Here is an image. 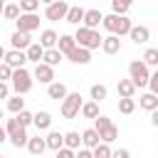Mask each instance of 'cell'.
<instances>
[{
    "label": "cell",
    "mask_w": 158,
    "mask_h": 158,
    "mask_svg": "<svg viewBox=\"0 0 158 158\" xmlns=\"http://www.w3.org/2000/svg\"><path fill=\"white\" fill-rule=\"evenodd\" d=\"M94 131H96V136H99V141L101 143H114L116 138H118V128H116V123L109 118V116H104V114H99L96 118H94Z\"/></svg>",
    "instance_id": "obj_1"
},
{
    "label": "cell",
    "mask_w": 158,
    "mask_h": 158,
    "mask_svg": "<svg viewBox=\"0 0 158 158\" xmlns=\"http://www.w3.org/2000/svg\"><path fill=\"white\" fill-rule=\"evenodd\" d=\"M74 37V42H77V47H81V49H99L101 47V35H99V30H86V27H77V32L72 35Z\"/></svg>",
    "instance_id": "obj_2"
},
{
    "label": "cell",
    "mask_w": 158,
    "mask_h": 158,
    "mask_svg": "<svg viewBox=\"0 0 158 158\" xmlns=\"http://www.w3.org/2000/svg\"><path fill=\"white\" fill-rule=\"evenodd\" d=\"M101 25L109 30V35H114V37H123V35H128V30L133 27V22L128 20V17H116V15H104L101 17Z\"/></svg>",
    "instance_id": "obj_3"
},
{
    "label": "cell",
    "mask_w": 158,
    "mask_h": 158,
    "mask_svg": "<svg viewBox=\"0 0 158 158\" xmlns=\"http://www.w3.org/2000/svg\"><path fill=\"white\" fill-rule=\"evenodd\" d=\"M32 74L27 69H12V77H10V89L15 91V96H22L32 89Z\"/></svg>",
    "instance_id": "obj_4"
},
{
    "label": "cell",
    "mask_w": 158,
    "mask_h": 158,
    "mask_svg": "<svg viewBox=\"0 0 158 158\" xmlns=\"http://www.w3.org/2000/svg\"><path fill=\"white\" fill-rule=\"evenodd\" d=\"M2 128H5V133H7V141H10L15 148H25V146H27V138H30V136H27V128H22L15 118H7V123H5Z\"/></svg>",
    "instance_id": "obj_5"
},
{
    "label": "cell",
    "mask_w": 158,
    "mask_h": 158,
    "mask_svg": "<svg viewBox=\"0 0 158 158\" xmlns=\"http://www.w3.org/2000/svg\"><path fill=\"white\" fill-rule=\"evenodd\" d=\"M128 79H131V84L138 89V86H146L148 84V77H151V72H148V67L141 62V59H133L131 64H128Z\"/></svg>",
    "instance_id": "obj_6"
},
{
    "label": "cell",
    "mask_w": 158,
    "mask_h": 158,
    "mask_svg": "<svg viewBox=\"0 0 158 158\" xmlns=\"http://www.w3.org/2000/svg\"><path fill=\"white\" fill-rule=\"evenodd\" d=\"M81 94L79 91H69L64 99H62V116L64 118H74V116H79V109H81Z\"/></svg>",
    "instance_id": "obj_7"
},
{
    "label": "cell",
    "mask_w": 158,
    "mask_h": 158,
    "mask_svg": "<svg viewBox=\"0 0 158 158\" xmlns=\"http://www.w3.org/2000/svg\"><path fill=\"white\" fill-rule=\"evenodd\" d=\"M67 10H69V5H67L64 0H54V2H47L44 17H47V20H64V17H67Z\"/></svg>",
    "instance_id": "obj_8"
},
{
    "label": "cell",
    "mask_w": 158,
    "mask_h": 158,
    "mask_svg": "<svg viewBox=\"0 0 158 158\" xmlns=\"http://www.w3.org/2000/svg\"><path fill=\"white\" fill-rule=\"evenodd\" d=\"M15 32H25V35H30V32H35L37 27H40V15H20L17 20H15Z\"/></svg>",
    "instance_id": "obj_9"
},
{
    "label": "cell",
    "mask_w": 158,
    "mask_h": 158,
    "mask_svg": "<svg viewBox=\"0 0 158 158\" xmlns=\"http://www.w3.org/2000/svg\"><path fill=\"white\" fill-rule=\"evenodd\" d=\"M30 74H32V81L37 79L40 84H47V86L54 81V69H52V67H47V64H42V62H40V64H35V69H32Z\"/></svg>",
    "instance_id": "obj_10"
},
{
    "label": "cell",
    "mask_w": 158,
    "mask_h": 158,
    "mask_svg": "<svg viewBox=\"0 0 158 158\" xmlns=\"http://www.w3.org/2000/svg\"><path fill=\"white\" fill-rule=\"evenodd\" d=\"M2 64H7L10 69H25V64H27V57H25V52L7 49V52H5V59H2Z\"/></svg>",
    "instance_id": "obj_11"
},
{
    "label": "cell",
    "mask_w": 158,
    "mask_h": 158,
    "mask_svg": "<svg viewBox=\"0 0 158 158\" xmlns=\"http://www.w3.org/2000/svg\"><path fill=\"white\" fill-rule=\"evenodd\" d=\"M101 17H104V12H101V10H96V7H91V10H84V20H81V25H79V27L96 30V27L101 25Z\"/></svg>",
    "instance_id": "obj_12"
},
{
    "label": "cell",
    "mask_w": 158,
    "mask_h": 158,
    "mask_svg": "<svg viewBox=\"0 0 158 158\" xmlns=\"http://www.w3.org/2000/svg\"><path fill=\"white\" fill-rule=\"evenodd\" d=\"M128 37L133 40V44H146V42L151 40V30H148L146 25H133V27L128 30Z\"/></svg>",
    "instance_id": "obj_13"
},
{
    "label": "cell",
    "mask_w": 158,
    "mask_h": 158,
    "mask_svg": "<svg viewBox=\"0 0 158 158\" xmlns=\"http://www.w3.org/2000/svg\"><path fill=\"white\" fill-rule=\"evenodd\" d=\"M10 44H12V49L25 52V49L32 44V37H30V35H25V32H12V35H10Z\"/></svg>",
    "instance_id": "obj_14"
},
{
    "label": "cell",
    "mask_w": 158,
    "mask_h": 158,
    "mask_svg": "<svg viewBox=\"0 0 158 158\" xmlns=\"http://www.w3.org/2000/svg\"><path fill=\"white\" fill-rule=\"evenodd\" d=\"M57 40H59V35H57L54 30H42L37 44H40L42 49H54V47H57Z\"/></svg>",
    "instance_id": "obj_15"
},
{
    "label": "cell",
    "mask_w": 158,
    "mask_h": 158,
    "mask_svg": "<svg viewBox=\"0 0 158 158\" xmlns=\"http://www.w3.org/2000/svg\"><path fill=\"white\" fill-rule=\"evenodd\" d=\"M74 47H77V42H74V37H72V35H59V40H57V47H54V49H57L62 57H67Z\"/></svg>",
    "instance_id": "obj_16"
},
{
    "label": "cell",
    "mask_w": 158,
    "mask_h": 158,
    "mask_svg": "<svg viewBox=\"0 0 158 158\" xmlns=\"http://www.w3.org/2000/svg\"><path fill=\"white\" fill-rule=\"evenodd\" d=\"M67 59L74 62V64H89V62H91V52H89V49H81V47H74V49L67 54Z\"/></svg>",
    "instance_id": "obj_17"
},
{
    "label": "cell",
    "mask_w": 158,
    "mask_h": 158,
    "mask_svg": "<svg viewBox=\"0 0 158 158\" xmlns=\"http://www.w3.org/2000/svg\"><path fill=\"white\" fill-rule=\"evenodd\" d=\"M79 136H81V146H84V148H86V151H94V148H96V146H99V143H101V141H99V136H96V131H94V128H84V131H81V133H79Z\"/></svg>",
    "instance_id": "obj_18"
},
{
    "label": "cell",
    "mask_w": 158,
    "mask_h": 158,
    "mask_svg": "<svg viewBox=\"0 0 158 158\" xmlns=\"http://www.w3.org/2000/svg\"><path fill=\"white\" fill-rule=\"evenodd\" d=\"M101 49H104L106 54H118V52H121V40L114 37V35L101 37Z\"/></svg>",
    "instance_id": "obj_19"
},
{
    "label": "cell",
    "mask_w": 158,
    "mask_h": 158,
    "mask_svg": "<svg viewBox=\"0 0 158 158\" xmlns=\"http://www.w3.org/2000/svg\"><path fill=\"white\" fill-rule=\"evenodd\" d=\"M116 91H118V99H133L136 96V86L131 84V79H118Z\"/></svg>",
    "instance_id": "obj_20"
},
{
    "label": "cell",
    "mask_w": 158,
    "mask_h": 158,
    "mask_svg": "<svg viewBox=\"0 0 158 158\" xmlns=\"http://www.w3.org/2000/svg\"><path fill=\"white\" fill-rule=\"evenodd\" d=\"M32 123L37 126V131H47L52 126V114L49 111H37V114H32Z\"/></svg>",
    "instance_id": "obj_21"
},
{
    "label": "cell",
    "mask_w": 158,
    "mask_h": 158,
    "mask_svg": "<svg viewBox=\"0 0 158 158\" xmlns=\"http://www.w3.org/2000/svg\"><path fill=\"white\" fill-rule=\"evenodd\" d=\"M44 146L49 148V151H59V148H64V138H62V133L59 131H49L47 136H44Z\"/></svg>",
    "instance_id": "obj_22"
},
{
    "label": "cell",
    "mask_w": 158,
    "mask_h": 158,
    "mask_svg": "<svg viewBox=\"0 0 158 158\" xmlns=\"http://www.w3.org/2000/svg\"><path fill=\"white\" fill-rule=\"evenodd\" d=\"M69 25H81V20H84V7L81 5H69V10H67V17H64Z\"/></svg>",
    "instance_id": "obj_23"
},
{
    "label": "cell",
    "mask_w": 158,
    "mask_h": 158,
    "mask_svg": "<svg viewBox=\"0 0 158 158\" xmlns=\"http://www.w3.org/2000/svg\"><path fill=\"white\" fill-rule=\"evenodd\" d=\"M32 156H42L44 151H47V146H44V138L42 136H32V138H27V146H25Z\"/></svg>",
    "instance_id": "obj_24"
},
{
    "label": "cell",
    "mask_w": 158,
    "mask_h": 158,
    "mask_svg": "<svg viewBox=\"0 0 158 158\" xmlns=\"http://www.w3.org/2000/svg\"><path fill=\"white\" fill-rule=\"evenodd\" d=\"M67 94H69V91H67V86H64L62 81H52V84L47 86V96H49V99H57V101H62Z\"/></svg>",
    "instance_id": "obj_25"
},
{
    "label": "cell",
    "mask_w": 158,
    "mask_h": 158,
    "mask_svg": "<svg viewBox=\"0 0 158 158\" xmlns=\"http://www.w3.org/2000/svg\"><path fill=\"white\" fill-rule=\"evenodd\" d=\"M138 106L141 109H146V111H158V96H153V94H141L138 96Z\"/></svg>",
    "instance_id": "obj_26"
},
{
    "label": "cell",
    "mask_w": 158,
    "mask_h": 158,
    "mask_svg": "<svg viewBox=\"0 0 158 158\" xmlns=\"http://www.w3.org/2000/svg\"><path fill=\"white\" fill-rule=\"evenodd\" d=\"M62 138H64V148H69V151H77L81 146L79 131H67V133H62Z\"/></svg>",
    "instance_id": "obj_27"
},
{
    "label": "cell",
    "mask_w": 158,
    "mask_h": 158,
    "mask_svg": "<svg viewBox=\"0 0 158 158\" xmlns=\"http://www.w3.org/2000/svg\"><path fill=\"white\" fill-rule=\"evenodd\" d=\"M42 54H44V49H42L37 42H32V44L25 49V57H27V62H35V64H40V62H42Z\"/></svg>",
    "instance_id": "obj_28"
},
{
    "label": "cell",
    "mask_w": 158,
    "mask_h": 158,
    "mask_svg": "<svg viewBox=\"0 0 158 158\" xmlns=\"http://www.w3.org/2000/svg\"><path fill=\"white\" fill-rule=\"evenodd\" d=\"M62 59H64V57H62L57 49H44V54H42V64H47V67H52V69H54Z\"/></svg>",
    "instance_id": "obj_29"
},
{
    "label": "cell",
    "mask_w": 158,
    "mask_h": 158,
    "mask_svg": "<svg viewBox=\"0 0 158 158\" xmlns=\"http://www.w3.org/2000/svg\"><path fill=\"white\" fill-rule=\"evenodd\" d=\"M5 109H7L10 114H15V116H17L20 111H25V99H22V96H10V99H7V104H5Z\"/></svg>",
    "instance_id": "obj_30"
},
{
    "label": "cell",
    "mask_w": 158,
    "mask_h": 158,
    "mask_svg": "<svg viewBox=\"0 0 158 158\" xmlns=\"http://www.w3.org/2000/svg\"><path fill=\"white\" fill-rule=\"evenodd\" d=\"M17 7H20V15H37V10H40V0H22Z\"/></svg>",
    "instance_id": "obj_31"
},
{
    "label": "cell",
    "mask_w": 158,
    "mask_h": 158,
    "mask_svg": "<svg viewBox=\"0 0 158 158\" xmlns=\"http://www.w3.org/2000/svg\"><path fill=\"white\" fill-rule=\"evenodd\" d=\"M89 94H91V101H94V104H99V101H104V99H106V94H109V89H106L104 84H91V89H89Z\"/></svg>",
    "instance_id": "obj_32"
},
{
    "label": "cell",
    "mask_w": 158,
    "mask_h": 158,
    "mask_svg": "<svg viewBox=\"0 0 158 158\" xmlns=\"http://www.w3.org/2000/svg\"><path fill=\"white\" fill-rule=\"evenodd\" d=\"M79 114H81L84 118H96V116H99V104H94V101H84L81 109H79Z\"/></svg>",
    "instance_id": "obj_33"
},
{
    "label": "cell",
    "mask_w": 158,
    "mask_h": 158,
    "mask_svg": "<svg viewBox=\"0 0 158 158\" xmlns=\"http://www.w3.org/2000/svg\"><path fill=\"white\" fill-rule=\"evenodd\" d=\"M126 12H128V0H111V15L126 17Z\"/></svg>",
    "instance_id": "obj_34"
},
{
    "label": "cell",
    "mask_w": 158,
    "mask_h": 158,
    "mask_svg": "<svg viewBox=\"0 0 158 158\" xmlns=\"http://www.w3.org/2000/svg\"><path fill=\"white\" fill-rule=\"evenodd\" d=\"M141 62H143L146 67H156V64H158V49H156V47H148Z\"/></svg>",
    "instance_id": "obj_35"
},
{
    "label": "cell",
    "mask_w": 158,
    "mask_h": 158,
    "mask_svg": "<svg viewBox=\"0 0 158 158\" xmlns=\"http://www.w3.org/2000/svg\"><path fill=\"white\" fill-rule=\"evenodd\" d=\"M118 111L121 114H133L136 111V99H118Z\"/></svg>",
    "instance_id": "obj_36"
},
{
    "label": "cell",
    "mask_w": 158,
    "mask_h": 158,
    "mask_svg": "<svg viewBox=\"0 0 158 158\" xmlns=\"http://www.w3.org/2000/svg\"><path fill=\"white\" fill-rule=\"evenodd\" d=\"M2 17H5V20H17V17H20V7H17L15 2L5 5V7H2Z\"/></svg>",
    "instance_id": "obj_37"
},
{
    "label": "cell",
    "mask_w": 158,
    "mask_h": 158,
    "mask_svg": "<svg viewBox=\"0 0 158 158\" xmlns=\"http://www.w3.org/2000/svg\"><path fill=\"white\" fill-rule=\"evenodd\" d=\"M91 158H111V146H106V143H99V146L91 151Z\"/></svg>",
    "instance_id": "obj_38"
},
{
    "label": "cell",
    "mask_w": 158,
    "mask_h": 158,
    "mask_svg": "<svg viewBox=\"0 0 158 158\" xmlns=\"http://www.w3.org/2000/svg\"><path fill=\"white\" fill-rule=\"evenodd\" d=\"M148 94H153V96H158V72H151V77H148Z\"/></svg>",
    "instance_id": "obj_39"
},
{
    "label": "cell",
    "mask_w": 158,
    "mask_h": 158,
    "mask_svg": "<svg viewBox=\"0 0 158 158\" xmlns=\"http://www.w3.org/2000/svg\"><path fill=\"white\" fill-rule=\"evenodd\" d=\"M15 121H17V123H20V126H22V128H27V126H30V123H32V114H30V111H27V109H25V111H20V114H17V116H15Z\"/></svg>",
    "instance_id": "obj_40"
},
{
    "label": "cell",
    "mask_w": 158,
    "mask_h": 158,
    "mask_svg": "<svg viewBox=\"0 0 158 158\" xmlns=\"http://www.w3.org/2000/svg\"><path fill=\"white\" fill-rule=\"evenodd\" d=\"M10 77H12V69H10L7 64H2V62H0V81H5V84H7V81H10Z\"/></svg>",
    "instance_id": "obj_41"
},
{
    "label": "cell",
    "mask_w": 158,
    "mask_h": 158,
    "mask_svg": "<svg viewBox=\"0 0 158 158\" xmlns=\"http://www.w3.org/2000/svg\"><path fill=\"white\" fill-rule=\"evenodd\" d=\"M111 158H131V153L126 148H118V151H111Z\"/></svg>",
    "instance_id": "obj_42"
},
{
    "label": "cell",
    "mask_w": 158,
    "mask_h": 158,
    "mask_svg": "<svg viewBox=\"0 0 158 158\" xmlns=\"http://www.w3.org/2000/svg\"><path fill=\"white\" fill-rule=\"evenodd\" d=\"M0 99H10V84L0 81Z\"/></svg>",
    "instance_id": "obj_43"
},
{
    "label": "cell",
    "mask_w": 158,
    "mask_h": 158,
    "mask_svg": "<svg viewBox=\"0 0 158 158\" xmlns=\"http://www.w3.org/2000/svg\"><path fill=\"white\" fill-rule=\"evenodd\" d=\"M57 158H74V151H69V148H59V151H57Z\"/></svg>",
    "instance_id": "obj_44"
},
{
    "label": "cell",
    "mask_w": 158,
    "mask_h": 158,
    "mask_svg": "<svg viewBox=\"0 0 158 158\" xmlns=\"http://www.w3.org/2000/svg\"><path fill=\"white\" fill-rule=\"evenodd\" d=\"M74 158H91V151H86V148H79V151H74Z\"/></svg>",
    "instance_id": "obj_45"
},
{
    "label": "cell",
    "mask_w": 158,
    "mask_h": 158,
    "mask_svg": "<svg viewBox=\"0 0 158 158\" xmlns=\"http://www.w3.org/2000/svg\"><path fill=\"white\" fill-rule=\"evenodd\" d=\"M151 126H158V111H151Z\"/></svg>",
    "instance_id": "obj_46"
},
{
    "label": "cell",
    "mask_w": 158,
    "mask_h": 158,
    "mask_svg": "<svg viewBox=\"0 0 158 158\" xmlns=\"http://www.w3.org/2000/svg\"><path fill=\"white\" fill-rule=\"evenodd\" d=\"M5 141H7V133H5V128H2V126H0V146H2V143H5Z\"/></svg>",
    "instance_id": "obj_47"
},
{
    "label": "cell",
    "mask_w": 158,
    "mask_h": 158,
    "mask_svg": "<svg viewBox=\"0 0 158 158\" xmlns=\"http://www.w3.org/2000/svg\"><path fill=\"white\" fill-rule=\"evenodd\" d=\"M5 52H7V49H5V47H2V44H0V62H2V59H5Z\"/></svg>",
    "instance_id": "obj_48"
},
{
    "label": "cell",
    "mask_w": 158,
    "mask_h": 158,
    "mask_svg": "<svg viewBox=\"0 0 158 158\" xmlns=\"http://www.w3.org/2000/svg\"><path fill=\"white\" fill-rule=\"evenodd\" d=\"M2 7H5V2H2V0H0V15H2Z\"/></svg>",
    "instance_id": "obj_49"
},
{
    "label": "cell",
    "mask_w": 158,
    "mask_h": 158,
    "mask_svg": "<svg viewBox=\"0 0 158 158\" xmlns=\"http://www.w3.org/2000/svg\"><path fill=\"white\" fill-rule=\"evenodd\" d=\"M0 118H2V109H0Z\"/></svg>",
    "instance_id": "obj_50"
},
{
    "label": "cell",
    "mask_w": 158,
    "mask_h": 158,
    "mask_svg": "<svg viewBox=\"0 0 158 158\" xmlns=\"http://www.w3.org/2000/svg\"><path fill=\"white\" fill-rule=\"evenodd\" d=\"M0 158H5V156H0Z\"/></svg>",
    "instance_id": "obj_51"
},
{
    "label": "cell",
    "mask_w": 158,
    "mask_h": 158,
    "mask_svg": "<svg viewBox=\"0 0 158 158\" xmlns=\"http://www.w3.org/2000/svg\"><path fill=\"white\" fill-rule=\"evenodd\" d=\"M0 126H2V123H0Z\"/></svg>",
    "instance_id": "obj_52"
}]
</instances>
